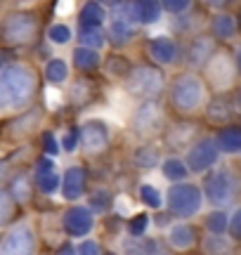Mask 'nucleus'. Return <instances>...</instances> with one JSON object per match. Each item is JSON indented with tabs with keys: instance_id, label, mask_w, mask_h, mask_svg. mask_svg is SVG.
<instances>
[{
	"instance_id": "obj_1",
	"label": "nucleus",
	"mask_w": 241,
	"mask_h": 255,
	"mask_svg": "<svg viewBox=\"0 0 241 255\" xmlns=\"http://www.w3.org/2000/svg\"><path fill=\"white\" fill-rule=\"evenodd\" d=\"M36 78L26 66H5L0 73V107L5 111L19 109L33 97Z\"/></svg>"
},
{
	"instance_id": "obj_2",
	"label": "nucleus",
	"mask_w": 241,
	"mask_h": 255,
	"mask_svg": "<svg viewBox=\"0 0 241 255\" xmlns=\"http://www.w3.org/2000/svg\"><path fill=\"white\" fill-rule=\"evenodd\" d=\"M170 100H173V107L177 111H182V114L194 111L204 102V83L199 81L194 73L180 76L170 88Z\"/></svg>"
},
{
	"instance_id": "obj_3",
	"label": "nucleus",
	"mask_w": 241,
	"mask_h": 255,
	"mask_svg": "<svg viewBox=\"0 0 241 255\" xmlns=\"http://www.w3.org/2000/svg\"><path fill=\"white\" fill-rule=\"evenodd\" d=\"M163 85H166V78H163V73L154 69V66H139L135 71H130L128 76V83H125V88H128L130 95H135V97H142V100H154L161 95L163 90Z\"/></svg>"
},
{
	"instance_id": "obj_4",
	"label": "nucleus",
	"mask_w": 241,
	"mask_h": 255,
	"mask_svg": "<svg viewBox=\"0 0 241 255\" xmlns=\"http://www.w3.org/2000/svg\"><path fill=\"white\" fill-rule=\"evenodd\" d=\"M168 208L180 218H192L201 208V191L196 184H173L168 189Z\"/></svg>"
},
{
	"instance_id": "obj_5",
	"label": "nucleus",
	"mask_w": 241,
	"mask_h": 255,
	"mask_svg": "<svg viewBox=\"0 0 241 255\" xmlns=\"http://www.w3.org/2000/svg\"><path fill=\"white\" fill-rule=\"evenodd\" d=\"M204 189L206 196H208V203L227 206L234 199V194H237V180H234V175L230 170H215V173L206 177Z\"/></svg>"
},
{
	"instance_id": "obj_6",
	"label": "nucleus",
	"mask_w": 241,
	"mask_h": 255,
	"mask_svg": "<svg viewBox=\"0 0 241 255\" xmlns=\"http://www.w3.org/2000/svg\"><path fill=\"white\" fill-rule=\"evenodd\" d=\"M33 251H36V237L26 222H17L2 237L0 255H33Z\"/></svg>"
},
{
	"instance_id": "obj_7",
	"label": "nucleus",
	"mask_w": 241,
	"mask_h": 255,
	"mask_svg": "<svg viewBox=\"0 0 241 255\" xmlns=\"http://www.w3.org/2000/svg\"><path fill=\"white\" fill-rule=\"evenodd\" d=\"M38 28L36 17H31L26 12H17V14H9L2 24V38L7 45H21L28 43Z\"/></svg>"
},
{
	"instance_id": "obj_8",
	"label": "nucleus",
	"mask_w": 241,
	"mask_h": 255,
	"mask_svg": "<svg viewBox=\"0 0 241 255\" xmlns=\"http://www.w3.org/2000/svg\"><path fill=\"white\" fill-rule=\"evenodd\" d=\"M218 154H220V146H218V139H201V142H196L192 149H189V154H187V165H189V170H196V173H201L206 168H211V165L218 161Z\"/></svg>"
},
{
	"instance_id": "obj_9",
	"label": "nucleus",
	"mask_w": 241,
	"mask_h": 255,
	"mask_svg": "<svg viewBox=\"0 0 241 255\" xmlns=\"http://www.w3.org/2000/svg\"><path fill=\"white\" fill-rule=\"evenodd\" d=\"M125 12H128L130 21H142V24H154L161 19V0H128L123 2Z\"/></svg>"
},
{
	"instance_id": "obj_10",
	"label": "nucleus",
	"mask_w": 241,
	"mask_h": 255,
	"mask_svg": "<svg viewBox=\"0 0 241 255\" xmlns=\"http://www.w3.org/2000/svg\"><path fill=\"white\" fill-rule=\"evenodd\" d=\"M62 225H64L69 237H85L93 229V213L83 208V206H74V208H69L64 213Z\"/></svg>"
},
{
	"instance_id": "obj_11",
	"label": "nucleus",
	"mask_w": 241,
	"mask_h": 255,
	"mask_svg": "<svg viewBox=\"0 0 241 255\" xmlns=\"http://www.w3.org/2000/svg\"><path fill=\"white\" fill-rule=\"evenodd\" d=\"M161 109H158L156 104H151V102H144L142 107L137 109L135 114V130H137L139 135H151V132H156L158 128H161Z\"/></svg>"
},
{
	"instance_id": "obj_12",
	"label": "nucleus",
	"mask_w": 241,
	"mask_h": 255,
	"mask_svg": "<svg viewBox=\"0 0 241 255\" xmlns=\"http://www.w3.org/2000/svg\"><path fill=\"white\" fill-rule=\"evenodd\" d=\"M81 137H83V144L88 146V151H102L109 144V128L102 121H90V123H85Z\"/></svg>"
},
{
	"instance_id": "obj_13",
	"label": "nucleus",
	"mask_w": 241,
	"mask_h": 255,
	"mask_svg": "<svg viewBox=\"0 0 241 255\" xmlns=\"http://www.w3.org/2000/svg\"><path fill=\"white\" fill-rule=\"evenodd\" d=\"M147 50H149V55H151V59H156L158 64H173L177 59L175 40H170L168 36H161V38L149 40Z\"/></svg>"
},
{
	"instance_id": "obj_14",
	"label": "nucleus",
	"mask_w": 241,
	"mask_h": 255,
	"mask_svg": "<svg viewBox=\"0 0 241 255\" xmlns=\"http://www.w3.org/2000/svg\"><path fill=\"white\" fill-rule=\"evenodd\" d=\"M59 175H57V170L52 168V161L50 158H40L36 165V184L38 189L43 191V194H52V191H57V187H59Z\"/></svg>"
},
{
	"instance_id": "obj_15",
	"label": "nucleus",
	"mask_w": 241,
	"mask_h": 255,
	"mask_svg": "<svg viewBox=\"0 0 241 255\" xmlns=\"http://www.w3.org/2000/svg\"><path fill=\"white\" fill-rule=\"evenodd\" d=\"M83 191H85V170L83 168H69L64 175V184H62L64 199L76 201L83 196Z\"/></svg>"
},
{
	"instance_id": "obj_16",
	"label": "nucleus",
	"mask_w": 241,
	"mask_h": 255,
	"mask_svg": "<svg viewBox=\"0 0 241 255\" xmlns=\"http://www.w3.org/2000/svg\"><path fill=\"white\" fill-rule=\"evenodd\" d=\"M208 81L213 83L215 88H225L232 81V64L225 55H218L208 64Z\"/></svg>"
},
{
	"instance_id": "obj_17",
	"label": "nucleus",
	"mask_w": 241,
	"mask_h": 255,
	"mask_svg": "<svg viewBox=\"0 0 241 255\" xmlns=\"http://www.w3.org/2000/svg\"><path fill=\"white\" fill-rule=\"evenodd\" d=\"M211 50H213V43H211L208 38H196L194 43L189 45V52H187V64H189L192 69L204 66V64L208 62V57H211Z\"/></svg>"
},
{
	"instance_id": "obj_18",
	"label": "nucleus",
	"mask_w": 241,
	"mask_h": 255,
	"mask_svg": "<svg viewBox=\"0 0 241 255\" xmlns=\"http://www.w3.org/2000/svg\"><path fill=\"white\" fill-rule=\"evenodd\" d=\"M168 241H170V246L177 248V251H187V248L194 246L196 232L189 227V225H177V227L170 229V234H168Z\"/></svg>"
},
{
	"instance_id": "obj_19",
	"label": "nucleus",
	"mask_w": 241,
	"mask_h": 255,
	"mask_svg": "<svg viewBox=\"0 0 241 255\" xmlns=\"http://www.w3.org/2000/svg\"><path fill=\"white\" fill-rule=\"evenodd\" d=\"M78 21H81V26L83 28H95L100 26L104 21V9L100 2H88V5H83V9H81V14H78Z\"/></svg>"
},
{
	"instance_id": "obj_20",
	"label": "nucleus",
	"mask_w": 241,
	"mask_h": 255,
	"mask_svg": "<svg viewBox=\"0 0 241 255\" xmlns=\"http://www.w3.org/2000/svg\"><path fill=\"white\" fill-rule=\"evenodd\" d=\"M218 146L227 151V154H234V151H239L241 149V128L237 126H230L220 130V135H218Z\"/></svg>"
},
{
	"instance_id": "obj_21",
	"label": "nucleus",
	"mask_w": 241,
	"mask_h": 255,
	"mask_svg": "<svg viewBox=\"0 0 241 255\" xmlns=\"http://www.w3.org/2000/svg\"><path fill=\"white\" fill-rule=\"evenodd\" d=\"M40 119V114H36V111H28V114H21L17 121H12L7 126V135L9 137H19L24 135V132H28L31 128L36 126V121Z\"/></svg>"
},
{
	"instance_id": "obj_22",
	"label": "nucleus",
	"mask_w": 241,
	"mask_h": 255,
	"mask_svg": "<svg viewBox=\"0 0 241 255\" xmlns=\"http://www.w3.org/2000/svg\"><path fill=\"white\" fill-rule=\"evenodd\" d=\"M206 116H208V121H213V123H227V119H230V104H227V100L215 97V100L208 104Z\"/></svg>"
},
{
	"instance_id": "obj_23",
	"label": "nucleus",
	"mask_w": 241,
	"mask_h": 255,
	"mask_svg": "<svg viewBox=\"0 0 241 255\" xmlns=\"http://www.w3.org/2000/svg\"><path fill=\"white\" fill-rule=\"evenodd\" d=\"M74 64L78 69L88 71V69H95L100 64V55H97V50H93V47H78L74 52Z\"/></svg>"
},
{
	"instance_id": "obj_24",
	"label": "nucleus",
	"mask_w": 241,
	"mask_h": 255,
	"mask_svg": "<svg viewBox=\"0 0 241 255\" xmlns=\"http://www.w3.org/2000/svg\"><path fill=\"white\" fill-rule=\"evenodd\" d=\"M234 28H237V21H234L230 14H218L213 19V33L218 38H232Z\"/></svg>"
},
{
	"instance_id": "obj_25",
	"label": "nucleus",
	"mask_w": 241,
	"mask_h": 255,
	"mask_svg": "<svg viewBox=\"0 0 241 255\" xmlns=\"http://www.w3.org/2000/svg\"><path fill=\"white\" fill-rule=\"evenodd\" d=\"M158 251V244L154 239L147 241H125V255H154Z\"/></svg>"
},
{
	"instance_id": "obj_26",
	"label": "nucleus",
	"mask_w": 241,
	"mask_h": 255,
	"mask_svg": "<svg viewBox=\"0 0 241 255\" xmlns=\"http://www.w3.org/2000/svg\"><path fill=\"white\" fill-rule=\"evenodd\" d=\"M45 78L52 85H59V83L66 81V64L62 59H50L45 66Z\"/></svg>"
},
{
	"instance_id": "obj_27",
	"label": "nucleus",
	"mask_w": 241,
	"mask_h": 255,
	"mask_svg": "<svg viewBox=\"0 0 241 255\" xmlns=\"http://www.w3.org/2000/svg\"><path fill=\"white\" fill-rule=\"evenodd\" d=\"M163 175H166L170 182H180L187 177V165L180 158H168L163 163Z\"/></svg>"
},
{
	"instance_id": "obj_28",
	"label": "nucleus",
	"mask_w": 241,
	"mask_h": 255,
	"mask_svg": "<svg viewBox=\"0 0 241 255\" xmlns=\"http://www.w3.org/2000/svg\"><path fill=\"white\" fill-rule=\"evenodd\" d=\"M9 194H12V199L17 201V203L28 201L31 189H28V182H26V177H24V175H17V177L12 180V184H9Z\"/></svg>"
},
{
	"instance_id": "obj_29",
	"label": "nucleus",
	"mask_w": 241,
	"mask_h": 255,
	"mask_svg": "<svg viewBox=\"0 0 241 255\" xmlns=\"http://www.w3.org/2000/svg\"><path fill=\"white\" fill-rule=\"evenodd\" d=\"M227 225H230V220H227V213H223V210H215V213H211L206 218V227H208V232H213V234L227 232Z\"/></svg>"
},
{
	"instance_id": "obj_30",
	"label": "nucleus",
	"mask_w": 241,
	"mask_h": 255,
	"mask_svg": "<svg viewBox=\"0 0 241 255\" xmlns=\"http://www.w3.org/2000/svg\"><path fill=\"white\" fill-rule=\"evenodd\" d=\"M81 43H83L85 47H93V50H97V47L104 45V33L100 26L95 28H83L81 31Z\"/></svg>"
},
{
	"instance_id": "obj_31",
	"label": "nucleus",
	"mask_w": 241,
	"mask_h": 255,
	"mask_svg": "<svg viewBox=\"0 0 241 255\" xmlns=\"http://www.w3.org/2000/svg\"><path fill=\"white\" fill-rule=\"evenodd\" d=\"M135 163L139 168H154L158 163V154L156 149H151V146H142L137 154H135Z\"/></svg>"
},
{
	"instance_id": "obj_32",
	"label": "nucleus",
	"mask_w": 241,
	"mask_h": 255,
	"mask_svg": "<svg viewBox=\"0 0 241 255\" xmlns=\"http://www.w3.org/2000/svg\"><path fill=\"white\" fill-rule=\"evenodd\" d=\"M139 196H142V203L149 206V208H158V206H161V194H158V189L151 187V184H142Z\"/></svg>"
},
{
	"instance_id": "obj_33",
	"label": "nucleus",
	"mask_w": 241,
	"mask_h": 255,
	"mask_svg": "<svg viewBox=\"0 0 241 255\" xmlns=\"http://www.w3.org/2000/svg\"><path fill=\"white\" fill-rule=\"evenodd\" d=\"M109 203H112V194L109 191H104V189H97L90 196V208L95 210V213H102V210L109 208Z\"/></svg>"
},
{
	"instance_id": "obj_34",
	"label": "nucleus",
	"mask_w": 241,
	"mask_h": 255,
	"mask_svg": "<svg viewBox=\"0 0 241 255\" xmlns=\"http://www.w3.org/2000/svg\"><path fill=\"white\" fill-rule=\"evenodd\" d=\"M107 71H109V73H116V76H123V73L132 71V69H130V62L125 59V57L114 55V57H109V62H107Z\"/></svg>"
},
{
	"instance_id": "obj_35",
	"label": "nucleus",
	"mask_w": 241,
	"mask_h": 255,
	"mask_svg": "<svg viewBox=\"0 0 241 255\" xmlns=\"http://www.w3.org/2000/svg\"><path fill=\"white\" fill-rule=\"evenodd\" d=\"M149 227V218L144 215V213H139V215H135V218L128 222V232L130 237H142L144 232H147Z\"/></svg>"
},
{
	"instance_id": "obj_36",
	"label": "nucleus",
	"mask_w": 241,
	"mask_h": 255,
	"mask_svg": "<svg viewBox=\"0 0 241 255\" xmlns=\"http://www.w3.org/2000/svg\"><path fill=\"white\" fill-rule=\"evenodd\" d=\"M50 40L52 43H57V45H64V43H69L71 40V31H69V26H64V24H55V26L50 28Z\"/></svg>"
},
{
	"instance_id": "obj_37",
	"label": "nucleus",
	"mask_w": 241,
	"mask_h": 255,
	"mask_svg": "<svg viewBox=\"0 0 241 255\" xmlns=\"http://www.w3.org/2000/svg\"><path fill=\"white\" fill-rule=\"evenodd\" d=\"M161 2H163V7H166L168 12L180 14V12H185V9L189 7V2H192V0H161Z\"/></svg>"
},
{
	"instance_id": "obj_38",
	"label": "nucleus",
	"mask_w": 241,
	"mask_h": 255,
	"mask_svg": "<svg viewBox=\"0 0 241 255\" xmlns=\"http://www.w3.org/2000/svg\"><path fill=\"white\" fill-rule=\"evenodd\" d=\"M78 255H102V248H100L97 241L88 239V241H83V244L78 246Z\"/></svg>"
},
{
	"instance_id": "obj_39",
	"label": "nucleus",
	"mask_w": 241,
	"mask_h": 255,
	"mask_svg": "<svg viewBox=\"0 0 241 255\" xmlns=\"http://www.w3.org/2000/svg\"><path fill=\"white\" fill-rule=\"evenodd\" d=\"M43 149H45V151H47L50 156L59 151V144H57V137L52 135V132H45V135H43Z\"/></svg>"
},
{
	"instance_id": "obj_40",
	"label": "nucleus",
	"mask_w": 241,
	"mask_h": 255,
	"mask_svg": "<svg viewBox=\"0 0 241 255\" xmlns=\"http://www.w3.org/2000/svg\"><path fill=\"white\" fill-rule=\"evenodd\" d=\"M220 237V234H218ZM208 239V244H206V251L208 253H220V251H225L227 248V241H223V239Z\"/></svg>"
},
{
	"instance_id": "obj_41",
	"label": "nucleus",
	"mask_w": 241,
	"mask_h": 255,
	"mask_svg": "<svg viewBox=\"0 0 241 255\" xmlns=\"http://www.w3.org/2000/svg\"><path fill=\"white\" fill-rule=\"evenodd\" d=\"M76 144H78V132H76V130H69L64 135V139H62V146H64L66 151H74Z\"/></svg>"
},
{
	"instance_id": "obj_42",
	"label": "nucleus",
	"mask_w": 241,
	"mask_h": 255,
	"mask_svg": "<svg viewBox=\"0 0 241 255\" xmlns=\"http://www.w3.org/2000/svg\"><path fill=\"white\" fill-rule=\"evenodd\" d=\"M230 232L234 239H241V208L234 213V218L230 220Z\"/></svg>"
},
{
	"instance_id": "obj_43",
	"label": "nucleus",
	"mask_w": 241,
	"mask_h": 255,
	"mask_svg": "<svg viewBox=\"0 0 241 255\" xmlns=\"http://www.w3.org/2000/svg\"><path fill=\"white\" fill-rule=\"evenodd\" d=\"M57 255H78V251H76V248L71 246V244H64V246L57 251Z\"/></svg>"
},
{
	"instance_id": "obj_44",
	"label": "nucleus",
	"mask_w": 241,
	"mask_h": 255,
	"mask_svg": "<svg viewBox=\"0 0 241 255\" xmlns=\"http://www.w3.org/2000/svg\"><path fill=\"white\" fill-rule=\"evenodd\" d=\"M206 2H208V5H211V7H225V5H227V0H206Z\"/></svg>"
},
{
	"instance_id": "obj_45",
	"label": "nucleus",
	"mask_w": 241,
	"mask_h": 255,
	"mask_svg": "<svg viewBox=\"0 0 241 255\" xmlns=\"http://www.w3.org/2000/svg\"><path fill=\"white\" fill-rule=\"evenodd\" d=\"M156 225H158V227H163V225H168V218H166V215H158V218H156Z\"/></svg>"
},
{
	"instance_id": "obj_46",
	"label": "nucleus",
	"mask_w": 241,
	"mask_h": 255,
	"mask_svg": "<svg viewBox=\"0 0 241 255\" xmlns=\"http://www.w3.org/2000/svg\"><path fill=\"white\" fill-rule=\"evenodd\" d=\"M237 107H239V109H241V88H239V90H237Z\"/></svg>"
},
{
	"instance_id": "obj_47",
	"label": "nucleus",
	"mask_w": 241,
	"mask_h": 255,
	"mask_svg": "<svg viewBox=\"0 0 241 255\" xmlns=\"http://www.w3.org/2000/svg\"><path fill=\"white\" fill-rule=\"evenodd\" d=\"M237 64H239V69H241V45H239V52H237Z\"/></svg>"
},
{
	"instance_id": "obj_48",
	"label": "nucleus",
	"mask_w": 241,
	"mask_h": 255,
	"mask_svg": "<svg viewBox=\"0 0 241 255\" xmlns=\"http://www.w3.org/2000/svg\"><path fill=\"white\" fill-rule=\"evenodd\" d=\"M97 2H109V5H116L119 0H97Z\"/></svg>"
},
{
	"instance_id": "obj_49",
	"label": "nucleus",
	"mask_w": 241,
	"mask_h": 255,
	"mask_svg": "<svg viewBox=\"0 0 241 255\" xmlns=\"http://www.w3.org/2000/svg\"><path fill=\"white\" fill-rule=\"evenodd\" d=\"M239 24H241V9H239Z\"/></svg>"
}]
</instances>
